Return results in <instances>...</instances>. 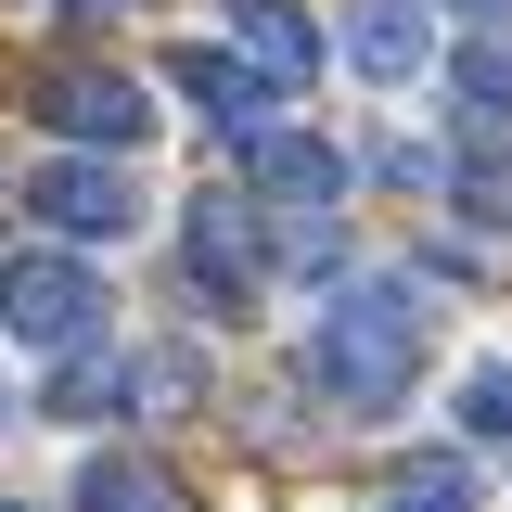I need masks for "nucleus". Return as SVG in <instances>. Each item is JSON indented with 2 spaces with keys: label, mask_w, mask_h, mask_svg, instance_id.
<instances>
[{
  "label": "nucleus",
  "mask_w": 512,
  "mask_h": 512,
  "mask_svg": "<svg viewBox=\"0 0 512 512\" xmlns=\"http://www.w3.org/2000/svg\"><path fill=\"white\" fill-rule=\"evenodd\" d=\"M346 64H359L372 90H410V77L436 64V26H423V0H359V13H346Z\"/></svg>",
  "instance_id": "nucleus-9"
},
{
  "label": "nucleus",
  "mask_w": 512,
  "mask_h": 512,
  "mask_svg": "<svg viewBox=\"0 0 512 512\" xmlns=\"http://www.w3.org/2000/svg\"><path fill=\"white\" fill-rule=\"evenodd\" d=\"M77 512H180V474H167V461H116V448H103V461L77 474Z\"/></svg>",
  "instance_id": "nucleus-11"
},
{
  "label": "nucleus",
  "mask_w": 512,
  "mask_h": 512,
  "mask_svg": "<svg viewBox=\"0 0 512 512\" xmlns=\"http://www.w3.org/2000/svg\"><path fill=\"white\" fill-rule=\"evenodd\" d=\"M180 269H192V295H205L218 320H256V295H269V256H256V205H244V192H205V205H192Z\"/></svg>",
  "instance_id": "nucleus-4"
},
{
  "label": "nucleus",
  "mask_w": 512,
  "mask_h": 512,
  "mask_svg": "<svg viewBox=\"0 0 512 512\" xmlns=\"http://www.w3.org/2000/svg\"><path fill=\"white\" fill-rule=\"evenodd\" d=\"M461 436L512 448V359H487V372H461Z\"/></svg>",
  "instance_id": "nucleus-13"
},
{
  "label": "nucleus",
  "mask_w": 512,
  "mask_h": 512,
  "mask_svg": "<svg viewBox=\"0 0 512 512\" xmlns=\"http://www.w3.org/2000/svg\"><path fill=\"white\" fill-rule=\"evenodd\" d=\"M128 397H154V359H128V346L90 333V346L52 359V397H39V410H52V423H103V410H128Z\"/></svg>",
  "instance_id": "nucleus-8"
},
{
  "label": "nucleus",
  "mask_w": 512,
  "mask_h": 512,
  "mask_svg": "<svg viewBox=\"0 0 512 512\" xmlns=\"http://www.w3.org/2000/svg\"><path fill=\"white\" fill-rule=\"evenodd\" d=\"M0 333H13L26 359H64V346L103 333V282H90V256H64V231L0 256Z\"/></svg>",
  "instance_id": "nucleus-2"
},
{
  "label": "nucleus",
  "mask_w": 512,
  "mask_h": 512,
  "mask_svg": "<svg viewBox=\"0 0 512 512\" xmlns=\"http://www.w3.org/2000/svg\"><path fill=\"white\" fill-rule=\"evenodd\" d=\"M26 218L64 231V244H128L141 231V180H128V154L77 141V154H39L26 167Z\"/></svg>",
  "instance_id": "nucleus-3"
},
{
  "label": "nucleus",
  "mask_w": 512,
  "mask_h": 512,
  "mask_svg": "<svg viewBox=\"0 0 512 512\" xmlns=\"http://www.w3.org/2000/svg\"><path fill=\"white\" fill-rule=\"evenodd\" d=\"M231 26H244V52L282 77V90H308L320 77V26L295 13V0H231Z\"/></svg>",
  "instance_id": "nucleus-10"
},
{
  "label": "nucleus",
  "mask_w": 512,
  "mask_h": 512,
  "mask_svg": "<svg viewBox=\"0 0 512 512\" xmlns=\"http://www.w3.org/2000/svg\"><path fill=\"white\" fill-rule=\"evenodd\" d=\"M423 346H436V308H423V282H397V269H359L333 308L308 320V346H295V372H308V397H333V410H397L410 384H423Z\"/></svg>",
  "instance_id": "nucleus-1"
},
{
  "label": "nucleus",
  "mask_w": 512,
  "mask_h": 512,
  "mask_svg": "<svg viewBox=\"0 0 512 512\" xmlns=\"http://www.w3.org/2000/svg\"><path fill=\"white\" fill-rule=\"evenodd\" d=\"M167 77L192 90V116L218 128V141H256V128H282V116H269V103H282V77H269L256 52H205V39H192V52H167Z\"/></svg>",
  "instance_id": "nucleus-7"
},
{
  "label": "nucleus",
  "mask_w": 512,
  "mask_h": 512,
  "mask_svg": "<svg viewBox=\"0 0 512 512\" xmlns=\"http://www.w3.org/2000/svg\"><path fill=\"white\" fill-rule=\"evenodd\" d=\"M384 512H474V474H461V461H423V474L384 487Z\"/></svg>",
  "instance_id": "nucleus-14"
},
{
  "label": "nucleus",
  "mask_w": 512,
  "mask_h": 512,
  "mask_svg": "<svg viewBox=\"0 0 512 512\" xmlns=\"http://www.w3.org/2000/svg\"><path fill=\"white\" fill-rule=\"evenodd\" d=\"M244 192L282 205V218H333V205H346V154H333L320 128H256L244 141Z\"/></svg>",
  "instance_id": "nucleus-6"
},
{
  "label": "nucleus",
  "mask_w": 512,
  "mask_h": 512,
  "mask_svg": "<svg viewBox=\"0 0 512 512\" xmlns=\"http://www.w3.org/2000/svg\"><path fill=\"white\" fill-rule=\"evenodd\" d=\"M0 512H39V500H0Z\"/></svg>",
  "instance_id": "nucleus-16"
},
{
  "label": "nucleus",
  "mask_w": 512,
  "mask_h": 512,
  "mask_svg": "<svg viewBox=\"0 0 512 512\" xmlns=\"http://www.w3.org/2000/svg\"><path fill=\"white\" fill-rule=\"evenodd\" d=\"M461 13H500V0H461Z\"/></svg>",
  "instance_id": "nucleus-15"
},
{
  "label": "nucleus",
  "mask_w": 512,
  "mask_h": 512,
  "mask_svg": "<svg viewBox=\"0 0 512 512\" xmlns=\"http://www.w3.org/2000/svg\"><path fill=\"white\" fill-rule=\"evenodd\" d=\"M26 116L52 128V141H103V154H141V141H154V103H141L128 64H64V77H39Z\"/></svg>",
  "instance_id": "nucleus-5"
},
{
  "label": "nucleus",
  "mask_w": 512,
  "mask_h": 512,
  "mask_svg": "<svg viewBox=\"0 0 512 512\" xmlns=\"http://www.w3.org/2000/svg\"><path fill=\"white\" fill-rule=\"evenodd\" d=\"M448 90H461V116H474V128H500V116H512V39H474V52L448 64Z\"/></svg>",
  "instance_id": "nucleus-12"
}]
</instances>
